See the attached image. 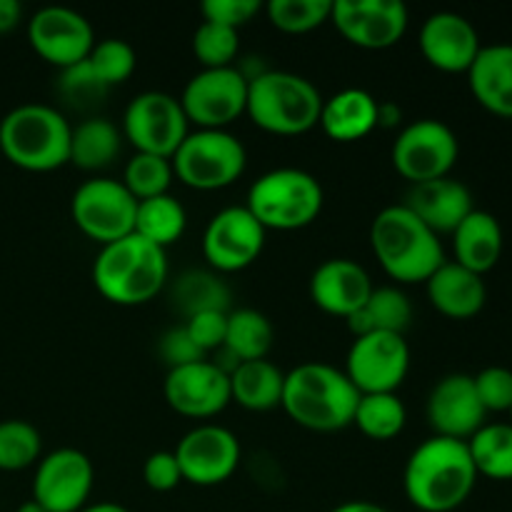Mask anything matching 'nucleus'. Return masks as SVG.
Masks as SVG:
<instances>
[{"label": "nucleus", "instance_id": "obj_1", "mask_svg": "<svg viewBox=\"0 0 512 512\" xmlns=\"http://www.w3.org/2000/svg\"><path fill=\"white\" fill-rule=\"evenodd\" d=\"M478 483L468 443L453 438L423 440L403 470V493L420 512H453L463 508Z\"/></svg>", "mask_w": 512, "mask_h": 512}, {"label": "nucleus", "instance_id": "obj_2", "mask_svg": "<svg viewBox=\"0 0 512 512\" xmlns=\"http://www.w3.org/2000/svg\"><path fill=\"white\" fill-rule=\"evenodd\" d=\"M370 248L390 280L400 285L423 283L445 263V248L413 210L388 205L370 225Z\"/></svg>", "mask_w": 512, "mask_h": 512}, {"label": "nucleus", "instance_id": "obj_3", "mask_svg": "<svg viewBox=\"0 0 512 512\" xmlns=\"http://www.w3.org/2000/svg\"><path fill=\"white\" fill-rule=\"evenodd\" d=\"M360 393L348 375L328 363H303L285 373L283 403L295 425L313 433H338L353 425Z\"/></svg>", "mask_w": 512, "mask_h": 512}, {"label": "nucleus", "instance_id": "obj_4", "mask_svg": "<svg viewBox=\"0 0 512 512\" xmlns=\"http://www.w3.org/2000/svg\"><path fill=\"white\" fill-rule=\"evenodd\" d=\"M93 285L113 305L150 303L168 285V250L135 233L103 245L93 263Z\"/></svg>", "mask_w": 512, "mask_h": 512}, {"label": "nucleus", "instance_id": "obj_5", "mask_svg": "<svg viewBox=\"0 0 512 512\" xmlns=\"http://www.w3.org/2000/svg\"><path fill=\"white\" fill-rule=\"evenodd\" d=\"M70 133L73 125L53 105L25 103L0 120V153L15 168L50 173L68 165Z\"/></svg>", "mask_w": 512, "mask_h": 512}, {"label": "nucleus", "instance_id": "obj_6", "mask_svg": "<svg viewBox=\"0 0 512 512\" xmlns=\"http://www.w3.org/2000/svg\"><path fill=\"white\" fill-rule=\"evenodd\" d=\"M323 95L308 78L290 70H265L248 83L245 115L280 138L305 135L318 125Z\"/></svg>", "mask_w": 512, "mask_h": 512}, {"label": "nucleus", "instance_id": "obj_7", "mask_svg": "<svg viewBox=\"0 0 512 512\" xmlns=\"http://www.w3.org/2000/svg\"><path fill=\"white\" fill-rule=\"evenodd\" d=\"M320 180L303 168H275L260 175L248 190L245 208L265 230H303L323 213Z\"/></svg>", "mask_w": 512, "mask_h": 512}, {"label": "nucleus", "instance_id": "obj_8", "mask_svg": "<svg viewBox=\"0 0 512 512\" xmlns=\"http://www.w3.org/2000/svg\"><path fill=\"white\" fill-rule=\"evenodd\" d=\"M170 163L180 183L208 193L240 180L248 165V150L230 130H190Z\"/></svg>", "mask_w": 512, "mask_h": 512}, {"label": "nucleus", "instance_id": "obj_9", "mask_svg": "<svg viewBox=\"0 0 512 512\" xmlns=\"http://www.w3.org/2000/svg\"><path fill=\"white\" fill-rule=\"evenodd\" d=\"M460 155V140L448 123L420 118L405 125L395 138L390 160L410 185L448 178Z\"/></svg>", "mask_w": 512, "mask_h": 512}, {"label": "nucleus", "instance_id": "obj_10", "mask_svg": "<svg viewBox=\"0 0 512 512\" xmlns=\"http://www.w3.org/2000/svg\"><path fill=\"white\" fill-rule=\"evenodd\" d=\"M123 138L135 153L173 158L190 133L185 110L175 95L163 90H145L135 95L123 113Z\"/></svg>", "mask_w": 512, "mask_h": 512}, {"label": "nucleus", "instance_id": "obj_11", "mask_svg": "<svg viewBox=\"0 0 512 512\" xmlns=\"http://www.w3.org/2000/svg\"><path fill=\"white\" fill-rule=\"evenodd\" d=\"M135 210L138 200L120 180L113 178L85 180L70 198L75 228L100 248L133 235Z\"/></svg>", "mask_w": 512, "mask_h": 512}, {"label": "nucleus", "instance_id": "obj_12", "mask_svg": "<svg viewBox=\"0 0 512 512\" xmlns=\"http://www.w3.org/2000/svg\"><path fill=\"white\" fill-rule=\"evenodd\" d=\"M180 105L195 130H228L248 108V80L238 68H203L185 83Z\"/></svg>", "mask_w": 512, "mask_h": 512}, {"label": "nucleus", "instance_id": "obj_13", "mask_svg": "<svg viewBox=\"0 0 512 512\" xmlns=\"http://www.w3.org/2000/svg\"><path fill=\"white\" fill-rule=\"evenodd\" d=\"M343 373L360 395L398 393L410 373V345L405 335L368 333L353 340Z\"/></svg>", "mask_w": 512, "mask_h": 512}, {"label": "nucleus", "instance_id": "obj_14", "mask_svg": "<svg viewBox=\"0 0 512 512\" xmlns=\"http://www.w3.org/2000/svg\"><path fill=\"white\" fill-rule=\"evenodd\" d=\"M268 230L245 205L215 213L203 230V258L213 273H240L260 258Z\"/></svg>", "mask_w": 512, "mask_h": 512}, {"label": "nucleus", "instance_id": "obj_15", "mask_svg": "<svg viewBox=\"0 0 512 512\" xmlns=\"http://www.w3.org/2000/svg\"><path fill=\"white\" fill-rule=\"evenodd\" d=\"M173 453L183 473V483L198 485V488H215V485L228 483L243 460L238 435L213 423L195 425L193 430H188Z\"/></svg>", "mask_w": 512, "mask_h": 512}, {"label": "nucleus", "instance_id": "obj_16", "mask_svg": "<svg viewBox=\"0 0 512 512\" xmlns=\"http://www.w3.org/2000/svg\"><path fill=\"white\" fill-rule=\"evenodd\" d=\"M93 485V460L83 450L58 448L35 465L33 500L48 512H80L90 505Z\"/></svg>", "mask_w": 512, "mask_h": 512}, {"label": "nucleus", "instance_id": "obj_17", "mask_svg": "<svg viewBox=\"0 0 512 512\" xmlns=\"http://www.w3.org/2000/svg\"><path fill=\"white\" fill-rule=\"evenodd\" d=\"M28 43L38 58L53 68L65 70L88 60L95 45V33L90 20L78 10L48 5L28 20Z\"/></svg>", "mask_w": 512, "mask_h": 512}, {"label": "nucleus", "instance_id": "obj_18", "mask_svg": "<svg viewBox=\"0 0 512 512\" xmlns=\"http://www.w3.org/2000/svg\"><path fill=\"white\" fill-rule=\"evenodd\" d=\"M330 23L350 45L388 50L408 33V8L400 0H333Z\"/></svg>", "mask_w": 512, "mask_h": 512}, {"label": "nucleus", "instance_id": "obj_19", "mask_svg": "<svg viewBox=\"0 0 512 512\" xmlns=\"http://www.w3.org/2000/svg\"><path fill=\"white\" fill-rule=\"evenodd\" d=\"M163 398L183 418L210 420L233 403L230 375L208 358L173 368L165 375Z\"/></svg>", "mask_w": 512, "mask_h": 512}, {"label": "nucleus", "instance_id": "obj_20", "mask_svg": "<svg viewBox=\"0 0 512 512\" xmlns=\"http://www.w3.org/2000/svg\"><path fill=\"white\" fill-rule=\"evenodd\" d=\"M425 415L433 435L463 443H468L488 418L475 390L473 375L465 373H450L435 383L425 403Z\"/></svg>", "mask_w": 512, "mask_h": 512}, {"label": "nucleus", "instance_id": "obj_21", "mask_svg": "<svg viewBox=\"0 0 512 512\" xmlns=\"http://www.w3.org/2000/svg\"><path fill=\"white\" fill-rule=\"evenodd\" d=\"M418 45L428 65L440 73H468L483 48L475 25L453 10L428 15L420 28Z\"/></svg>", "mask_w": 512, "mask_h": 512}, {"label": "nucleus", "instance_id": "obj_22", "mask_svg": "<svg viewBox=\"0 0 512 512\" xmlns=\"http://www.w3.org/2000/svg\"><path fill=\"white\" fill-rule=\"evenodd\" d=\"M368 270L348 258H330L310 275V300L333 318H353L373 293Z\"/></svg>", "mask_w": 512, "mask_h": 512}, {"label": "nucleus", "instance_id": "obj_23", "mask_svg": "<svg viewBox=\"0 0 512 512\" xmlns=\"http://www.w3.org/2000/svg\"><path fill=\"white\" fill-rule=\"evenodd\" d=\"M403 205L413 210L435 235H453V230L475 210L468 185L450 175L413 185Z\"/></svg>", "mask_w": 512, "mask_h": 512}, {"label": "nucleus", "instance_id": "obj_24", "mask_svg": "<svg viewBox=\"0 0 512 512\" xmlns=\"http://www.w3.org/2000/svg\"><path fill=\"white\" fill-rule=\"evenodd\" d=\"M425 293H428L430 305L450 320L475 318L485 308V300H488L483 275L463 268L455 260H445L425 280Z\"/></svg>", "mask_w": 512, "mask_h": 512}, {"label": "nucleus", "instance_id": "obj_25", "mask_svg": "<svg viewBox=\"0 0 512 512\" xmlns=\"http://www.w3.org/2000/svg\"><path fill=\"white\" fill-rule=\"evenodd\" d=\"M380 100L363 88L338 90L323 98L318 125L335 143H358L378 128Z\"/></svg>", "mask_w": 512, "mask_h": 512}, {"label": "nucleus", "instance_id": "obj_26", "mask_svg": "<svg viewBox=\"0 0 512 512\" xmlns=\"http://www.w3.org/2000/svg\"><path fill=\"white\" fill-rule=\"evenodd\" d=\"M465 75L478 105L498 118H512V43L483 45Z\"/></svg>", "mask_w": 512, "mask_h": 512}, {"label": "nucleus", "instance_id": "obj_27", "mask_svg": "<svg viewBox=\"0 0 512 512\" xmlns=\"http://www.w3.org/2000/svg\"><path fill=\"white\" fill-rule=\"evenodd\" d=\"M505 248L503 225L488 210L475 208L458 228L453 230L455 263L473 273L485 275L500 263Z\"/></svg>", "mask_w": 512, "mask_h": 512}, {"label": "nucleus", "instance_id": "obj_28", "mask_svg": "<svg viewBox=\"0 0 512 512\" xmlns=\"http://www.w3.org/2000/svg\"><path fill=\"white\" fill-rule=\"evenodd\" d=\"M285 373L275 363L248 360L238 363L230 373V398L250 413H268L283 403Z\"/></svg>", "mask_w": 512, "mask_h": 512}, {"label": "nucleus", "instance_id": "obj_29", "mask_svg": "<svg viewBox=\"0 0 512 512\" xmlns=\"http://www.w3.org/2000/svg\"><path fill=\"white\" fill-rule=\"evenodd\" d=\"M345 323L355 338L368 333L405 335V330L413 323V303L400 288L383 285V288H373L363 308Z\"/></svg>", "mask_w": 512, "mask_h": 512}, {"label": "nucleus", "instance_id": "obj_30", "mask_svg": "<svg viewBox=\"0 0 512 512\" xmlns=\"http://www.w3.org/2000/svg\"><path fill=\"white\" fill-rule=\"evenodd\" d=\"M120 145H123V133L118 125L108 118L93 115V118H85L73 125L68 163L85 173H95V170L108 168L118 158Z\"/></svg>", "mask_w": 512, "mask_h": 512}, {"label": "nucleus", "instance_id": "obj_31", "mask_svg": "<svg viewBox=\"0 0 512 512\" xmlns=\"http://www.w3.org/2000/svg\"><path fill=\"white\" fill-rule=\"evenodd\" d=\"M170 305L183 315L185 320L193 315L210 313V310H220L228 313L230 310V288L225 280L213 270H185L170 285Z\"/></svg>", "mask_w": 512, "mask_h": 512}, {"label": "nucleus", "instance_id": "obj_32", "mask_svg": "<svg viewBox=\"0 0 512 512\" xmlns=\"http://www.w3.org/2000/svg\"><path fill=\"white\" fill-rule=\"evenodd\" d=\"M275 330L268 315L255 308H238L228 313V330H225L223 348L235 363L248 360H265L273 350Z\"/></svg>", "mask_w": 512, "mask_h": 512}, {"label": "nucleus", "instance_id": "obj_33", "mask_svg": "<svg viewBox=\"0 0 512 512\" xmlns=\"http://www.w3.org/2000/svg\"><path fill=\"white\" fill-rule=\"evenodd\" d=\"M185 228H188V213L175 195L165 193L138 203L133 233L148 243L168 250L170 245L183 238Z\"/></svg>", "mask_w": 512, "mask_h": 512}, {"label": "nucleus", "instance_id": "obj_34", "mask_svg": "<svg viewBox=\"0 0 512 512\" xmlns=\"http://www.w3.org/2000/svg\"><path fill=\"white\" fill-rule=\"evenodd\" d=\"M470 458H473L478 478L508 483L512 480V425L510 423H485L473 438L468 440Z\"/></svg>", "mask_w": 512, "mask_h": 512}, {"label": "nucleus", "instance_id": "obj_35", "mask_svg": "<svg viewBox=\"0 0 512 512\" xmlns=\"http://www.w3.org/2000/svg\"><path fill=\"white\" fill-rule=\"evenodd\" d=\"M408 423V410L398 398V393H373L360 395L358 408H355L353 425L370 440H393L403 433Z\"/></svg>", "mask_w": 512, "mask_h": 512}, {"label": "nucleus", "instance_id": "obj_36", "mask_svg": "<svg viewBox=\"0 0 512 512\" xmlns=\"http://www.w3.org/2000/svg\"><path fill=\"white\" fill-rule=\"evenodd\" d=\"M263 13L275 30L285 35H305L330 23L333 0H268Z\"/></svg>", "mask_w": 512, "mask_h": 512}, {"label": "nucleus", "instance_id": "obj_37", "mask_svg": "<svg viewBox=\"0 0 512 512\" xmlns=\"http://www.w3.org/2000/svg\"><path fill=\"white\" fill-rule=\"evenodd\" d=\"M43 458V438L28 420H3L0 423V470L20 473Z\"/></svg>", "mask_w": 512, "mask_h": 512}, {"label": "nucleus", "instance_id": "obj_38", "mask_svg": "<svg viewBox=\"0 0 512 512\" xmlns=\"http://www.w3.org/2000/svg\"><path fill=\"white\" fill-rule=\"evenodd\" d=\"M173 180V163H170L168 158L135 153L133 158L125 163L123 180H120V183H123L125 188H128V193L140 203V200H150L168 193Z\"/></svg>", "mask_w": 512, "mask_h": 512}, {"label": "nucleus", "instance_id": "obj_39", "mask_svg": "<svg viewBox=\"0 0 512 512\" xmlns=\"http://www.w3.org/2000/svg\"><path fill=\"white\" fill-rule=\"evenodd\" d=\"M88 63L93 68V73L100 78V83L110 90L113 85L125 83L135 73L138 55H135V48L128 40L105 38L93 45V50L88 55Z\"/></svg>", "mask_w": 512, "mask_h": 512}, {"label": "nucleus", "instance_id": "obj_40", "mask_svg": "<svg viewBox=\"0 0 512 512\" xmlns=\"http://www.w3.org/2000/svg\"><path fill=\"white\" fill-rule=\"evenodd\" d=\"M193 53L203 68H233L240 53V33L203 20L193 35Z\"/></svg>", "mask_w": 512, "mask_h": 512}, {"label": "nucleus", "instance_id": "obj_41", "mask_svg": "<svg viewBox=\"0 0 512 512\" xmlns=\"http://www.w3.org/2000/svg\"><path fill=\"white\" fill-rule=\"evenodd\" d=\"M58 90L65 98V103L73 105V108L78 110L95 108V105L103 103V98L108 95V88L100 83V78L93 73L88 60L73 65V68L60 70Z\"/></svg>", "mask_w": 512, "mask_h": 512}, {"label": "nucleus", "instance_id": "obj_42", "mask_svg": "<svg viewBox=\"0 0 512 512\" xmlns=\"http://www.w3.org/2000/svg\"><path fill=\"white\" fill-rule=\"evenodd\" d=\"M475 390L485 413H510L512 408V370L503 365H490L473 375Z\"/></svg>", "mask_w": 512, "mask_h": 512}, {"label": "nucleus", "instance_id": "obj_43", "mask_svg": "<svg viewBox=\"0 0 512 512\" xmlns=\"http://www.w3.org/2000/svg\"><path fill=\"white\" fill-rule=\"evenodd\" d=\"M260 10H263V3H258V0H205L200 5L205 23L225 25V28L233 30L248 25Z\"/></svg>", "mask_w": 512, "mask_h": 512}, {"label": "nucleus", "instance_id": "obj_44", "mask_svg": "<svg viewBox=\"0 0 512 512\" xmlns=\"http://www.w3.org/2000/svg\"><path fill=\"white\" fill-rule=\"evenodd\" d=\"M230 313V310H228ZM228 313H220V310H210V313L193 315V318L185 320V330H188L190 340L200 348V353L208 355L215 350L223 348L225 343V330H228Z\"/></svg>", "mask_w": 512, "mask_h": 512}, {"label": "nucleus", "instance_id": "obj_45", "mask_svg": "<svg viewBox=\"0 0 512 512\" xmlns=\"http://www.w3.org/2000/svg\"><path fill=\"white\" fill-rule=\"evenodd\" d=\"M143 483L153 493H170V490H175L183 483V473H180V465L175 460L173 450H158V453L145 458Z\"/></svg>", "mask_w": 512, "mask_h": 512}, {"label": "nucleus", "instance_id": "obj_46", "mask_svg": "<svg viewBox=\"0 0 512 512\" xmlns=\"http://www.w3.org/2000/svg\"><path fill=\"white\" fill-rule=\"evenodd\" d=\"M158 353H160V358H163V363L168 365V370L183 368V365L198 363V360L208 358V355L200 353L198 345L190 340L185 325L165 330L163 338H160V343H158Z\"/></svg>", "mask_w": 512, "mask_h": 512}, {"label": "nucleus", "instance_id": "obj_47", "mask_svg": "<svg viewBox=\"0 0 512 512\" xmlns=\"http://www.w3.org/2000/svg\"><path fill=\"white\" fill-rule=\"evenodd\" d=\"M20 18H23V5L18 0H0V35L18 28Z\"/></svg>", "mask_w": 512, "mask_h": 512}, {"label": "nucleus", "instance_id": "obj_48", "mask_svg": "<svg viewBox=\"0 0 512 512\" xmlns=\"http://www.w3.org/2000/svg\"><path fill=\"white\" fill-rule=\"evenodd\" d=\"M330 512H390V510L378 503H370V500H348V503H340L338 508H333Z\"/></svg>", "mask_w": 512, "mask_h": 512}, {"label": "nucleus", "instance_id": "obj_49", "mask_svg": "<svg viewBox=\"0 0 512 512\" xmlns=\"http://www.w3.org/2000/svg\"><path fill=\"white\" fill-rule=\"evenodd\" d=\"M400 123V108L393 103H380L378 128H395Z\"/></svg>", "mask_w": 512, "mask_h": 512}, {"label": "nucleus", "instance_id": "obj_50", "mask_svg": "<svg viewBox=\"0 0 512 512\" xmlns=\"http://www.w3.org/2000/svg\"><path fill=\"white\" fill-rule=\"evenodd\" d=\"M80 512H130V510L120 503H93V505H85Z\"/></svg>", "mask_w": 512, "mask_h": 512}, {"label": "nucleus", "instance_id": "obj_51", "mask_svg": "<svg viewBox=\"0 0 512 512\" xmlns=\"http://www.w3.org/2000/svg\"><path fill=\"white\" fill-rule=\"evenodd\" d=\"M15 512H48V510H45L43 505L35 503V500L30 498V500H25V503H20L18 510H15Z\"/></svg>", "mask_w": 512, "mask_h": 512}, {"label": "nucleus", "instance_id": "obj_52", "mask_svg": "<svg viewBox=\"0 0 512 512\" xmlns=\"http://www.w3.org/2000/svg\"><path fill=\"white\" fill-rule=\"evenodd\" d=\"M508 415H510V420H508V423L512 425V408H510V413H508Z\"/></svg>", "mask_w": 512, "mask_h": 512}]
</instances>
